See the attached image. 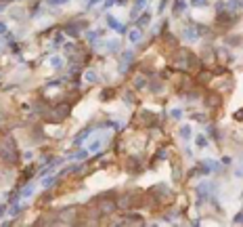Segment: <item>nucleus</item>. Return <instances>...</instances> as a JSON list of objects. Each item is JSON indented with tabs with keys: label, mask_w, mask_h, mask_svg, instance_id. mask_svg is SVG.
Listing matches in <instances>:
<instances>
[{
	"label": "nucleus",
	"mask_w": 243,
	"mask_h": 227,
	"mask_svg": "<svg viewBox=\"0 0 243 227\" xmlns=\"http://www.w3.org/2000/svg\"><path fill=\"white\" fill-rule=\"evenodd\" d=\"M139 38H140V34H136V32H132V34H130V40H132V42H136Z\"/></svg>",
	"instance_id": "nucleus-1"
}]
</instances>
